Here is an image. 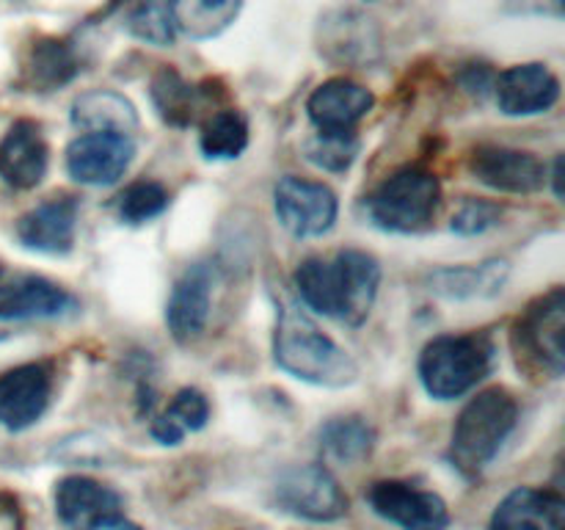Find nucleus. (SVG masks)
I'll return each instance as SVG.
<instances>
[{
	"label": "nucleus",
	"mask_w": 565,
	"mask_h": 530,
	"mask_svg": "<svg viewBox=\"0 0 565 530\" xmlns=\"http://www.w3.org/2000/svg\"><path fill=\"white\" fill-rule=\"evenodd\" d=\"M381 285V265L373 254L345 248L334 257H309L298 265L296 287L309 309L345 326L367 320Z\"/></svg>",
	"instance_id": "obj_1"
},
{
	"label": "nucleus",
	"mask_w": 565,
	"mask_h": 530,
	"mask_svg": "<svg viewBox=\"0 0 565 530\" xmlns=\"http://www.w3.org/2000/svg\"><path fill=\"white\" fill-rule=\"evenodd\" d=\"M274 357L285 373L318 386H345L356 379V362L303 309L287 304L274 335Z\"/></svg>",
	"instance_id": "obj_2"
},
{
	"label": "nucleus",
	"mask_w": 565,
	"mask_h": 530,
	"mask_svg": "<svg viewBox=\"0 0 565 530\" xmlns=\"http://www.w3.org/2000/svg\"><path fill=\"white\" fill-rule=\"evenodd\" d=\"M516 420L519 406L511 392L502 386L478 392L458 414L456 428H452V464L469 478L483 473L494 462L500 447L505 445L511 431L516 428Z\"/></svg>",
	"instance_id": "obj_3"
},
{
	"label": "nucleus",
	"mask_w": 565,
	"mask_h": 530,
	"mask_svg": "<svg viewBox=\"0 0 565 530\" xmlns=\"http://www.w3.org/2000/svg\"><path fill=\"white\" fill-rule=\"evenodd\" d=\"M494 364V346L486 335H441L419 357V379L436 401H456L480 384Z\"/></svg>",
	"instance_id": "obj_4"
},
{
	"label": "nucleus",
	"mask_w": 565,
	"mask_h": 530,
	"mask_svg": "<svg viewBox=\"0 0 565 530\" xmlns=\"http://www.w3.org/2000/svg\"><path fill=\"white\" fill-rule=\"evenodd\" d=\"M439 202L441 186L434 171L408 166L375 188L367 213L386 232H419L434 221Z\"/></svg>",
	"instance_id": "obj_5"
},
{
	"label": "nucleus",
	"mask_w": 565,
	"mask_h": 530,
	"mask_svg": "<svg viewBox=\"0 0 565 530\" xmlns=\"http://www.w3.org/2000/svg\"><path fill=\"white\" fill-rule=\"evenodd\" d=\"M274 497L279 511L307 522H337L348 513V495L323 464L287 469L276 480Z\"/></svg>",
	"instance_id": "obj_6"
},
{
	"label": "nucleus",
	"mask_w": 565,
	"mask_h": 530,
	"mask_svg": "<svg viewBox=\"0 0 565 530\" xmlns=\"http://www.w3.org/2000/svg\"><path fill=\"white\" fill-rule=\"evenodd\" d=\"M276 219L290 235L320 237L334 226L337 197L329 186L303 177H281L274 191Z\"/></svg>",
	"instance_id": "obj_7"
},
{
	"label": "nucleus",
	"mask_w": 565,
	"mask_h": 530,
	"mask_svg": "<svg viewBox=\"0 0 565 530\" xmlns=\"http://www.w3.org/2000/svg\"><path fill=\"white\" fill-rule=\"evenodd\" d=\"M367 502L384 522L401 530H447L450 508L436 491L417 489L406 480H375Z\"/></svg>",
	"instance_id": "obj_8"
},
{
	"label": "nucleus",
	"mask_w": 565,
	"mask_h": 530,
	"mask_svg": "<svg viewBox=\"0 0 565 530\" xmlns=\"http://www.w3.org/2000/svg\"><path fill=\"white\" fill-rule=\"evenodd\" d=\"M136 158L132 136L110 130L81 132L66 147V171L83 186H114Z\"/></svg>",
	"instance_id": "obj_9"
},
{
	"label": "nucleus",
	"mask_w": 565,
	"mask_h": 530,
	"mask_svg": "<svg viewBox=\"0 0 565 530\" xmlns=\"http://www.w3.org/2000/svg\"><path fill=\"white\" fill-rule=\"evenodd\" d=\"M53 373L47 364L28 362L0 375V425L9 431H25L47 412Z\"/></svg>",
	"instance_id": "obj_10"
},
{
	"label": "nucleus",
	"mask_w": 565,
	"mask_h": 530,
	"mask_svg": "<svg viewBox=\"0 0 565 530\" xmlns=\"http://www.w3.org/2000/svg\"><path fill=\"white\" fill-rule=\"evenodd\" d=\"M121 508L125 502L119 491L86 475H70L55 486V517L66 530H94L125 513Z\"/></svg>",
	"instance_id": "obj_11"
},
{
	"label": "nucleus",
	"mask_w": 565,
	"mask_h": 530,
	"mask_svg": "<svg viewBox=\"0 0 565 530\" xmlns=\"http://www.w3.org/2000/svg\"><path fill=\"white\" fill-rule=\"evenodd\" d=\"M475 180L502 193H533L544 186L546 166L535 155L511 147H478L469 158Z\"/></svg>",
	"instance_id": "obj_12"
},
{
	"label": "nucleus",
	"mask_w": 565,
	"mask_h": 530,
	"mask_svg": "<svg viewBox=\"0 0 565 530\" xmlns=\"http://www.w3.org/2000/svg\"><path fill=\"white\" fill-rule=\"evenodd\" d=\"M563 331H565V293L561 287L550 296L539 298V304L530 307V312L519 320L516 337L522 340V351L527 357L539 359L552 375H561L565 368L563 351Z\"/></svg>",
	"instance_id": "obj_13"
},
{
	"label": "nucleus",
	"mask_w": 565,
	"mask_h": 530,
	"mask_svg": "<svg viewBox=\"0 0 565 530\" xmlns=\"http://www.w3.org/2000/svg\"><path fill=\"white\" fill-rule=\"evenodd\" d=\"M375 97L370 88L351 77L326 81L309 94L307 114L318 132H353L359 121L370 114Z\"/></svg>",
	"instance_id": "obj_14"
},
{
	"label": "nucleus",
	"mask_w": 565,
	"mask_h": 530,
	"mask_svg": "<svg viewBox=\"0 0 565 530\" xmlns=\"http://www.w3.org/2000/svg\"><path fill=\"white\" fill-rule=\"evenodd\" d=\"M497 103L508 116H535L550 110L561 97V81L544 64H519L497 77Z\"/></svg>",
	"instance_id": "obj_15"
},
{
	"label": "nucleus",
	"mask_w": 565,
	"mask_h": 530,
	"mask_svg": "<svg viewBox=\"0 0 565 530\" xmlns=\"http://www.w3.org/2000/svg\"><path fill=\"white\" fill-rule=\"evenodd\" d=\"M213 301V271L207 265H191L171 287L166 304V324L177 342L196 340L210 318Z\"/></svg>",
	"instance_id": "obj_16"
},
{
	"label": "nucleus",
	"mask_w": 565,
	"mask_h": 530,
	"mask_svg": "<svg viewBox=\"0 0 565 530\" xmlns=\"http://www.w3.org/2000/svg\"><path fill=\"white\" fill-rule=\"evenodd\" d=\"M47 141L42 127L31 119H20L0 138V177L11 188H36L47 174Z\"/></svg>",
	"instance_id": "obj_17"
},
{
	"label": "nucleus",
	"mask_w": 565,
	"mask_h": 530,
	"mask_svg": "<svg viewBox=\"0 0 565 530\" xmlns=\"http://www.w3.org/2000/svg\"><path fill=\"white\" fill-rule=\"evenodd\" d=\"M489 530H565L561 491L519 486L491 513Z\"/></svg>",
	"instance_id": "obj_18"
},
{
	"label": "nucleus",
	"mask_w": 565,
	"mask_h": 530,
	"mask_svg": "<svg viewBox=\"0 0 565 530\" xmlns=\"http://www.w3.org/2000/svg\"><path fill=\"white\" fill-rule=\"evenodd\" d=\"M77 202L72 197H55L42 202L17 221V237L25 248L42 254H66L75 243Z\"/></svg>",
	"instance_id": "obj_19"
},
{
	"label": "nucleus",
	"mask_w": 565,
	"mask_h": 530,
	"mask_svg": "<svg viewBox=\"0 0 565 530\" xmlns=\"http://www.w3.org/2000/svg\"><path fill=\"white\" fill-rule=\"evenodd\" d=\"M75 298L44 276H17L0 287V320L55 318L72 309Z\"/></svg>",
	"instance_id": "obj_20"
},
{
	"label": "nucleus",
	"mask_w": 565,
	"mask_h": 530,
	"mask_svg": "<svg viewBox=\"0 0 565 530\" xmlns=\"http://www.w3.org/2000/svg\"><path fill=\"white\" fill-rule=\"evenodd\" d=\"M72 121L81 127L83 132L88 130H110L132 136L138 127V114L127 97L110 88H94V92L81 94L72 105Z\"/></svg>",
	"instance_id": "obj_21"
},
{
	"label": "nucleus",
	"mask_w": 565,
	"mask_h": 530,
	"mask_svg": "<svg viewBox=\"0 0 565 530\" xmlns=\"http://www.w3.org/2000/svg\"><path fill=\"white\" fill-rule=\"evenodd\" d=\"M77 75V55L61 39H36L22 64V83L31 92H53Z\"/></svg>",
	"instance_id": "obj_22"
},
{
	"label": "nucleus",
	"mask_w": 565,
	"mask_h": 530,
	"mask_svg": "<svg viewBox=\"0 0 565 530\" xmlns=\"http://www.w3.org/2000/svg\"><path fill=\"white\" fill-rule=\"evenodd\" d=\"M243 0H169L166 11L174 31L188 39H213L241 14Z\"/></svg>",
	"instance_id": "obj_23"
},
{
	"label": "nucleus",
	"mask_w": 565,
	"mask_h": 530,
	"mask_svg": "<svg viewBox=\"0 0 565 530\" xmlns=\"http://www.w3.org/2000/svg\"><path fill=\"white\" fill-rule=\"evenodd\" d=\"M505 259H491L480 265H456L430 274V290L445 298H486L502 290L508 279Z\"/></svg>",
	"instance_id": "obj_24"
},
{
	"label": "nucleus",
	"mask_w": 565,
	"mask_h": 530,
	"mask_svg": "<svg viewBox=\"0 0 565 530\" xmlns=\"http://www.w3.org/2000/svg\"><path fill=\"white\" fill-rule=\"evenodd\" d=\"M210 420V401L196 386H185L171 398L169 409L152 420L149 431L160 445H180L182 436L202 431Z\"/></svg>",
	"instance_id": "obj_25"
},
{
	"label": "nucleus",
	"mask_w": 565,
	"mask_h": 530,
	"mask_svg": "<svg viewBox=\"0 0 565 530\" xmlns=\"http://www.w3.org/2000/svg\"><path fill=\"white\" fill-rule=\"evenodd\" d=\"M375 447V431L364 417H334L320 428V451L329 462L359 464Z\"/></svg>",
	"instance_id": "obj_26"
},
{
	"label": "nucleus",
	"mask_w": 565,
	"mask_h": 530,
	"mask_svg": "<svg viewBox=\"0 0 565 530\" xmlns=\"http://www.w3.org/2000/svg\"><path fill=\"white\" fill-rule=\"evenodd\" d=\"M152 103L163 121L174 127H188L196 119L199 110V88L191 86L185 77L171 66H163L152 77Z\"/></svg>",
	"instance_id": "obj_27"
},
{
	"label": "nucleus",
	"mask_w": 565,
	"mask_h": 530,
	"mask_svg": "<svg viewBox=\"0 0 565 530\" xmlns=\"http://www.w3.org/2000/svg\"><path fill=\"white\" fill-rule=\"evenodd\" d=\"M199 147L210 160H232L241 158L248 147V125L235 108L215 110L202 127Z\"/></svg>",
	"instance_id": "obj_28"
},
{
	"label": "nucleus",
	"mask_w": 565,
	"mask_h": 530,
	"mask_svg": "<svg viewBox=\"0 0 565 530\" xmlns=\"http://www.w3.org/2000/svg\"><path fill=\"white\" fill-rule=\"evenodd\" d=\"M125 25L132 36L154 44V47H169L177 33L169 20V11L160 3H154V0H127Z\"/></svg>",
	"instance_id": "obj_29"
},
{
	"label": "nucleus",
	"mask_w": 565,
	"mask_h": 530,
	"mask_svg": "<svg viewBox=\"0 0 565 530\" xmlns=\"http://www.w3.org/2000/svg\"><path fill=\"white\" fill-rule=\"evenodd\" d=\"M379 39L370 36V20L359 14H340V20L331 25V36L326 39L323 47L334 53L340 61H364L370 59L367 50L375 47Z\"/></svg>",
	"instance_id": "obj_30"
},
{
	"label": "nucleus",
	"mask_w": 565,
	"mask_h": 530,
	"mask_svg": "<svg viewBox=\"0 0 565 530\" xmlns=\"http://www.w3.org/2000/svg\"><path fill=\"white\" fill-rule=\"evenodd\" d=\"M169 208V191L154 180H138L119 197V215L127 224H147Z\"/></svg>",
	"instance_id": "obj_31"
},
{
	"label": "nucleus",
	"mask_w": 565,
	"mask_h": 530,
	"mask_svg": "<svg viewBox=\"0 0 565 530\" xmlns=\"http://www.w3.org/2000/svg\"><path fill=\"white\" fill-rule=\"evenodd\" d=\"M307 158L326 171H348L359 155V141L353 132H318L307 141Z\"/></svg>",
	"instance_id": "obj_32"
},
{
	"label": "nucleus",
	"mask_w": 565,
	"mask_h": 530,
	"mask_svg": "<svg viewBox=\"0 0 565 530\" xmlns=\"http://www.w3.org/2000/svg\"><path fill=\"white\" fill-rule=\"evenodd\" d=\"M502 208L494 202H483V199H469L461 204L456 215H452V232L458 235H483L491 226L500 224Z\"/></svg>",
	"instance_id": "obj_33"
},
{
	"label": "nucleus",
	"mask_w": 565,
	"mask_h": 530,
	"mask_svg": "<svg viewBox=\"0 0 565 530\" xmlns=\"http://www.w3.org/2000/svg\"><path fill=\"white\" fill-rule=\"evenodd\" d=\"M0 530H25L17 497L0 491Z\"/></svg>",
	"instance_id": "obj_34"
},
{
	"label": "nucleus",
	"mask_w": 565,
	"mask_h": 530,
	"mask_svg": "<svg viewBox=\"0 0 565 530\" xmlns=\"http://www.w3.org/2000/svg\"><path fill=\"white\" fill-rule=\"evenodd\" d=\"M94 530H143V528H141V524L130 522V519H127L125 513H119V517H110L108 522L97 524V528H94Z\"/></svg>",
	"instance_id": "obj_35"
}]
</instances>
